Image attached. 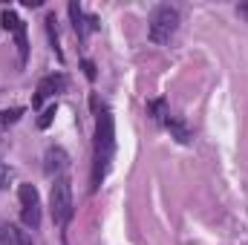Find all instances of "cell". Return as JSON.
Here are the masks:
<instances>
[{
	"instance_id": "cell-1",
	"label": "cell",
	"mask_w": 248,
	"mask_h": 245,
	"mask_svg": "<svg viewBox=\"0 0 248 245\" xmlns=\"http://www.w3.org/2000/svg\"><path fill=\"white\" fill-rule=\"evenodd\" d=\"M113 153H116V124H113V113L110 110H101L98 113V122H95V165H93V187L104 182L107 170H110V162H113Z\"/></svg>"
},
{
	"instance_id": "cell-2",
	"label": "cell",
	"mask_w": 248,
	"mask_h": 245,
	"mask_svg": "<svg viewBox=\"0 0 248 245\" xmlns=\"http://www.w3.org/2000/svg\"><path fill=\"white\" fill-rule=\"evenodd\" d=\"M176 29H179V9L170 6V3L156 6L153 15H150V26H147L150 41L159 44V46L162 44H170V38L176 35Z\"/></svg>"
},
{
	"instance_id": "cell-3",
	"label": "cell",
	"mask_w": 248,
	"mask_h": 245,
	"mask_svg": "<svg viewBox=\"0 0 248 245\" xmlns=\"http://www.w3.org/2000/svg\"><path fill=\"white\" fill-rule=\"evenodd\" d=\"M49 214H52V222L63 228L69 219H72V184L66 176L55 179L52 184V193H49Z\"/></svg>"
},
{
	"instance_id": "cell-4",
	"label": "cell",
	"mask_w": 248,
	"mask_h": 245,
	"mask_svg": "<svg viewBox=\"0 0 248 245\" xmlns=\"http://www.w3.org/2000/svg\"><path fill=\"white\" fill-rule=\"evenodd\" d=\"M17 199H20V216L26 228H38L41 225V196L35 190V184H20L17 187Z\"/></svg>"
},
{
	"instance_id": "cell-5",
	"label": "cell",
	"mask_w": 248,
	"mask_h": 245,
	"mask_svg": "<svg viewBox=\"0 0 248 245\" xmlns=\"http://www.w3.org/2000/svg\"><path fill=\"white\" fill-rule=\"evenodd\" d=\"M66 168H69L66 150H63V147H46V153H44V170H46V176L61 179Z\"/></svg>"
},
{
	"instance_id": "cell-6",
	"label": "cell",
	"mask_w": 248,
	"mask_h": 245,
	"mask_svg": "<svg viewBox=\"0 0 248 245\" xmlns=\"http://www.w3.org/2000/svg\"><path fill=\"white\" fill-rule=\"evenodd\" d=\"M63 87H66V78H63L61 72H58V75H46V78L38 84V95H35V101H32V104H35V107H41L46 98H55L58 92H63Z\"/></svg>"
},
{
	"instance_id": "cell-7",
	"label": "cell",
	"mask_w": 248,
	"mask_h": 245,
	"mask_svg": "<svg viewBox=\"0 0 248 245\" xmlns=\"http://www.w3.org/2000/svg\"><path fill=\"white\" fill-rule=\"evenodd\" d=\"M0 245H32V237L17 225H0Z\"/></svg>"
},
{
	"instance_id": "cell-8",
	"label": "cell",
	"mask_w": 248,
	"mask_h": 245,
	"mask_svg": "<svg viewBox=\"0 0 248 245\" xmlns=\"http://www.w3.org/2000/svg\"><path fill=\"white\" fill-rule=\"evenodd\" d=\"M69 17H72V26L78 32V38L87 35V23H90V29H95V17H84V9L78 3H69Z\"/></svg>"
},
{
	"instance_id": "cell-9",
	"label": "cell",
	"mask_w": 248,
	"mask_h": 245,
	"mask_svg": "<svg viewBox=\"0 0 248 245\" xmlns=\"http://www.w3.org/2000/svg\"><path fill=\"white\" fill-rule=\"evenodd\" d=\"M147 116H150L156 124H165L170 113H168V104H165L162 98H156V101H150V104H147Z\"/></svg>"
},
{
	"instance_id": "cell-10",
	"label": "cell",
	"mask_w": 248,
	"mask_h": 245,
	"mask_svg": "<svg viewBox=\"0 0 248 245\" xmlns=\"http://www.w3.org/2000/svg\"><path fill=\"white\" fill-rule=\"evenodd\" d=\"M165 127H168V130H170V133H173V136H176V138L182 141V144H185L187 138H190L187 127H185L182 122H179V119H173V116H168V122H165Z\"/></svg>"
},
{
	"instance_id": "cell-11",
	"label": "cell",
	"mask_w": 248,
	"mask_h": 245,
	"mask_svg": "<svg viewBox=\"0 0 248 245\" xmlns=\"http://www.w3.org/2000/svg\"><path fill=\"white\" fill-rule=\"evenodd\" d=\"M20 107H15V110H0V124H15L17 119H20Z\"/></svg>"
},
{
	"instance_id": "cell-12",
	"label": "cell",
	"mask_w": 248,
	"mask_h": 245,
	"mask_svg": "<svg viewBox=\"0 0 248 245\" xmlns=\"http://www.w3.org/2000/svg\"><path fill=\"white\" fill-rule=\"evenodd\" d=\"M52 116H55V104H49V107L44 110V116L38 119V127H44V130H46V127L52 124Z\"/></svg>"
},
{
	"instance_id": "cell-13",
	"label": "cell",
	"mask_w": 248,
	"mask_h": 245,
	"mask_svg": "<svg viewBox=\"0 0 248 245\" xmlns=\"http://www.w3.org/2000/svg\"><path fill=\"white\" fill-rule=\"evenodd\" d=\"M9 176H12V170H9L6 165H0V187H6V182H9Z\"/></svg>"
},
{
	"instance_id": "cell-14",
	"label": "cell",
	"mask_w": 248,
	"mask_h": 245,
	"mask_svg": "<svg viewBox=\"0 0 248 245\" xmlns=\"http://www.w3.org/2000/svg\"><path fill=\"white\" fill-rule=\"evenodd\" d=\"M237 12H240V15L248 20V3H240V6H237Z\"/></svg>"
},
{
	"instance_id": "cell-15",
	"label": "cell",
	"mask_w": 248,
	"mask_h": 245,
	"mask_svg": "<svg viewBox=\"0 0 248 245\" xmlns=\"http://www.w3.org/2000/svg\"><path fill=\"white\" fill-rule=\"evenodd\" d=\"M84 69H87V78H95V69H93V63L90 61L84 63Z\"/></svg>"
}]
</instances>
